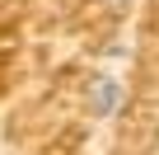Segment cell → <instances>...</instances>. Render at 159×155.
I'll return each instance as SVG.
<instances>
[{
	"label": "cell",
	"mask_w": 159,
	"mask_h": 155,
	"mask_svg": "<svg viewBox=\"0 0 159 155\" xmlns=\"http://www.w3.org/2000/svg\"><path fill=\"white\" fill-rule=\"evenodd\" d=\"M122 104H126V85L117 80V75H94V80H89L84 108L94 118H112V113H122Z\"/></svg>",
	"instance_id": "1"
}]
</instances>
